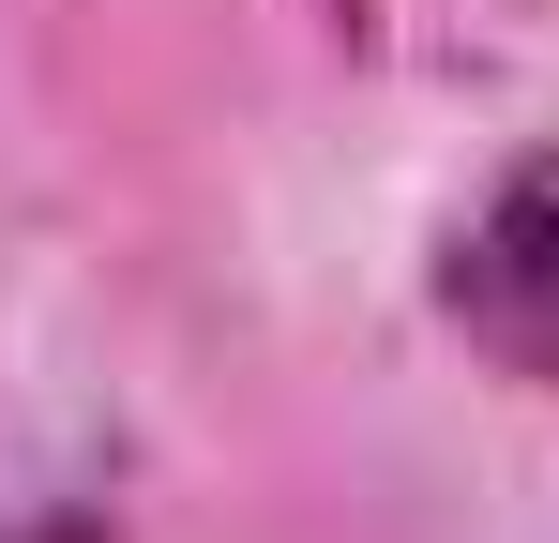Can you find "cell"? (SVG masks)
Returning a JSON list of instances; mask_svg holds the SVG:
<instances>
[{
  "label": "cell",
  "mask_w": 559,
  "mask_h": 543,
  "mask_svg": "<svg viewBox=\"0 0 559 543\" xmlns=\"http://www.w3.org/2000/svg\"><path fill=\"white\" fill-rule=\"evenodd\" d=\"M454 317L468 348H499L514 377H559V152L514 167L454 242Z\"/></svg>",
  "instance_id": "obj_1"
}]
</instances>
